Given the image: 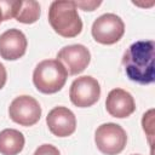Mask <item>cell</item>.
I'll return each mask as SVG.
<instances>
[{"instance_id":"cell-1","label":"cell","mask_w":155,"mask_h":155,"mask_svg":"<svg viewBox=\"0 0 155 155\" xmlns=\"http://www.w3.org/2000/svg\"><path fill=\"white\" fill-rule=\"evenodd\" d=\"M155 42L139 40L133 42L124 53L122 65L127 78L139 85L155 81Z\"/></svg>"},{"instance_id":"cell-2","label":"cell","mask_w":155,"mask_h":155,"mask_svg":"<svg viewBox=\"0 0 155 155\" xmlns=\"http://www.w3.org/2000/svg\"><path fill=\"white\" fill-rule=\"evenodd\" d=\"M48 22L63 38H75L82 30V21L74 1H53L48 10Z\"/></svg>"},{"instance_id":"cell-3","label":"cell","mask_w":155,"mask_h":155,"mask_svg":"<svg viewBox=\"0 0 155 155\" xmlns=\"http://www.w3.org/2000/svg\"><path fill=\"white\" fill-rule=\"evenodd\" d=\"M68 73L57 59L41 61L33 71V82L36 90L45 94H53L65 85Z\"/></svg>"},{"instance_id":"cell-4","label":"cell","mask_w":155,"mask_h":155,"mask_svg":"<svg viewBox=\"0 0 155 155\" xmlns=\"http://www.w3.org/2000/svg\"><path fill=\"white\" fill-rule=\"evenodd\" d=\"M94 142L98 150L104 155H117L126 147L127 134L120 125L107 122L97 127Z\"/></svg>"},{"instance_id":"cell-5","label":"cell","mask_w":155,"mask_h":155,"mask_svg":"<svg viewBox=\"0 0 155 155\" xmlns=\"http://www.w3.org/2000/svg\"><path fill=\"white\" fill-rule=\"evenodd\" d=\"M91 33L97 42L102 45H113L124 36L125 23L114 13H104L93 22Z\"/></svg>"},{"instance_id":"cell-6","label":"cell","mask_w":155,"mask_h":155,"mask_svg":"<svg viewBox=\"0 0 155 155\" xmlns=\"http://www.w3.org/2000/svg\"><path fill=\"white\" fill-rule=\"evenodd\" d=\"M10 119L24 127L35 125L41 117V107L39 102L27 94L16 97L8 107Z\"/></svg>"},{"instance_id":"cell-7","label":"cell","mask_w":155,"mask_h":155,"mask_svg":"<svg viewBox=\"0 0 155 155\" xmlns=\"http://www.w3.org/2000/svg\"><path fill=\"white\" fill-rule=\"evenodd\" d=\"M69 97L71 103L78 108L92 107L101 97L99 82L90 75L80 76L71 82Z\"/></svg>"},{"instance_id":"cell-8","label":"cell","mask_w":155,"mask_h":155,"mask_svg":"<svg viewBox=\"0 0 155 155\" xmlns=\"http://www.w3.org/2000/svg\"><path fill=\"white\" fill-rule=\"evenodd\" d=\"M57 61L63 64L68 75H78L82 73L91 61L88 48L81 44L64 46L57 53Z\"/></svg>"},{"instance_id":"cell-9","label":"cell","mask_w":155,"mask_h":155,"mask_svg":"<svg viewBox=\"0 0 155 155\" xmlns=\"http://www.w3.org/2000/svg\"><path fill=\"white\" fill-rule=\"evenodd\" d=\"M50 132L57 137L71 136L76 130V117L67 107H54L46 116Z\"/></svg>"},{"instance_id":"cell-10","label":"cell","mask_w":155,"mask_h":155,"mask_svg":"<svg viewBox=\"0 0 155 155\" xmlns=\"http://www.w3.org/2000/svg\"><path fill=\"white\" fill-rule=\"evenodd\" d=\"M27 46V38L19 29H7L0 35V56L6 61H16L23 57Z\"/></svg>"},{"instance_id":"cell-11","label":"cell","mask_w":155,"mask_h":155,"mask_svg":"<svg viewBox=\"0 0 155 155\" xmlns=\"http://www.w3.org/2000/svg\"><path fill=\"white\" fill-rule=\"evenodd\" d=\"M105 109L111 116L124 119L134 113L136 103L130 92L122 88H114L107 96Z\"/></svg>"},{"instance_id":"cell-12","label":"cell","mask_w":155,"mask_h":155,"mask_svg":"<svg viewBox=\"0 0 155 155\" xmlns=\"http://www.w3.org/2000/svg\"><path fill=\"white\" fill-rule=\"evenodd\" d=\"M24 136L15 128H5L0 132V154L18 155L24 148Z\"/></svg>"},{"instance_id":"cell-13","label":"cell","mask_w":155,"mask_h":155,"mask_svg":"<svg viewBox=\"0 0 155 155\" xmlns=\"http://www.w3.org/2000/svg\"><path fill=\"white\" fill-rule=\"evenodd\" d=\"M41 10L38 1L28 0V1H21L17 0L16 10H15V18L24 24H33L35 23L40 17Z\"/></svg>"},{"instance_id":"cell-14","label":"cell","mask_w":155,"mask_h":155,"mask_svg":"<svg viewBox=\"0 0 155 155\" xmlns=\"http://www.w3.org/2000/svg\"><path fill=\"white\" fill-rule=\"evenodd\" d=\"M16 2L11 0H0V23L2 21H7L15 16Z\"/></svg>"},{"instance_id":"cell-15","label":"cell","mask_w":155,"mask_h":155,"mask_svg":"<svg viewBox=\"0 0 155 155\" xmlns=\"http://www.w3.org/2000/svg\"><path fill=\"white\" fill-rule=\"evenodd\" d=\"M33 155H61V153L52 144H41L39 148H36Z\"/></svg>"},{"instance_id":"cell-16","label":"cell","mask_w":155,"mask_h":155,"mask_svg":"<svg viewBox=\"0 0 155 155\" xmlns=\"http://www.w3.org/2000/svg\"><path fill=\"white\" fill-rule=\"evenodd\" d=\"M76 7L82 8L84 11H94L96 7H98L102 1H74Z\"/></svg>"},{"instance_id":"cell-17","label":"cell","mask_w":155,"mask_h":155,"mask_svg":"<svg viewBox=\"0 0 155 155\" xmlns=\"http://www.w3.org/2000/svg\"><path fill=\"white\" fill-rule=\"evenodd\" d=\"M6 79H7L6 69H5L4 64H2V63H0V90L5 86V84H6Z\"/></svg>"},{"instance_id":"cell-18","label":"cell","mask_w":155,"mask_h":155,"mask_svg":"<svg viewBox=\"0 0 155 155\" xmlns=\"http://www.w3.org/2000/svg\"><path fill=\"white\" fill-rule=\"evenodd\" d=\"M133 155H139V154H133Z\"/></svg>"}]
</instances>
